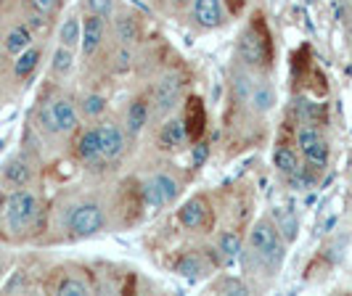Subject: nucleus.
Instances as JSON below:
<instances>
[{
  "instance_id": "1",
  "label": "nucleus",
  "mask_w": 352,
  "mask_h": 296,
  "mask_svg": "<svg viewBox=\"0 0 352 296\" xmlns=\"http://www.w3.org/2000/svg\"><path fill=\"white\" fill-rule=\"evenodd\" d=\"M283 246L278 227L273 220H260L257 225L249 230L247 251H244V267L263 270V273H276L283 262Z\"/></svg>"
},
{
  "instance_id": "2",
  "label": "nucleus",
  "mask_w": 352,
  "mask_h": 296,
  "mask_svg": "<svg viewBox=\"0 0 352 296\" xmlns=\"http://www.w3.org/2000/svg\"><path fill=\"white\" fill-rule=\"evenodd\" d=\"M40 217V198L30 188H16L6 196V207H3V223L8 236H27L37 225Z\"/></svg>"
},
{
  "instance_id": "3",
  "label": "nucleus",
  "mask_w": 352,
  "mask_h": 296,
  "mask_svg": "<svg viewBox=\"0 0 352 296\" xmlns=\"http://www.w3.org/2000/svg\"><path fill=\"white\" fill-rule=\"evenodd\" d=\"M239 58L244 67H252V69L270 67L273 45H270V32L260 16H254V21L239 37Z\"/></svg>"
},
{
  "instance_id": "4",
  "label": "nucleus",
  "mask_w": 352,
  "mask_h": 296,
  "mask_svg": "<svg viewBox=\"0 0 352 296\" xmlns=\"http://www.w3.org/2000/svg\"><path fill=\"white\" fill-rule=\"evenodd\" d=\"M40 124L51 135H69L77 130V109L69 98H51L40 109Z\"/></svg>"
},
{
  "instance_id": "5",
  "label": "nucleus",
  "mask_w": 352,
  "mask_h": 296,
  "mask_svg": "<svg viewBox=\"0 0 352 296\" xmlns=\"http://www.w3.org/2000/svg\"><path fill=\"white\" fill-rule=\"evenodd\" d=\"M106 227V212L96 201H82L74 204L67 214V230L77 238H90L96 233H101Z\"/></svg>"
},
{
  "instance_id": "6",
  "label": "nucleus",
  "mask_w": 352,
  "mask_h": 296,
  "mask_svg": "<svg viewBox=\"0 0 352 296\" xmlns=\"http://www.w3.org/2000/svg\"><path fill=\"white\" fill-rule=\"evenodd\" d=\"M180 196V183L170 172H157L151 174L146 183H143V198L151 209H162V207H170L173 201H177Z\"/></svg>"
},
{
  "instance_id": "7",
  "label": "nucleus",
  "mask_w": 352,
  "mask_h": 296,
  "mask_svg": "<svg viewBox=\"0 0 352 296\" xmlns=\"http://www.w3.org/2000/svg\"><path fill=\"white\" fill-rule=\"evenodd\" d=\"M297 146H300V154L316 170H323L329 164V140L320 135V130L313 127V124H305L297 133Z\"/></svg>"
},
{
  "instance_id": "8",
  "label": "nucleus",
  "mask_w": 352,
  "mask_h": 296,
  "mask_svg": "<svg viewBox=\"0 0 352 296\" xmlns=\"http://www.w3.org/2000/svg\"><path fill=\"white\" fill-rule=\"evenodd\" d=\"M177 220H180V225L186 227V230H194V233L207 230L212 223V212H210L207 198H204V196L188 198V201L180 207V212H177Z\"/></svg>"
},
{
  "instance_id": "9",
  "label": "nucleus",
  "mask_w": 352,
  "mask_h": 296,
  "mask_svg": "<svg viewBox=\"0 0 352 296\" xmlns=\"http://www.w3.org/2000/svg\"><path fill=\"white\" fill-rule=\"evenodd\" d=\"M191 16L201 30H217L226 24L223 0H191Z\"/></svg>"
},
{
  "instance_id": "10",
  "label": "nucleus",
  "mask_w": 352,
  "mask_h": 296,
  "mask_svg": "<svg viewBox=\"0 0 352 296\" xmlns=\"http://www.w3.org/2000/svg\"><path fill=\"white\" fill-rule=\"evenodd\" d=\"M180 101V80L175 74H167L162 77L157 85H154V109H157L159 117H167Z\"/></svg>"
},
{
  "instance_id": "11",
  "label": "nucleus",
  "mask_w": 352,
  "mask_h": 296,
  "mask_svg": "<svg viewBox=\"0 0 352 296\" xmlns=\"http://www.w3.org/2000/svg\"><path fill=\"white\" fill-rule=\"evenodd\" d=\"M96 130H98V138H101V154H104V159L122 157V151H124L122 127L117 122H111V119H106V122H101Z\"/></svg>"
},
{
  "instance_id": "12",
  "label": "nucleus",
  "mask_w": 352,
  "mask_h": 296,
  "mask_svg": "<svg viewBox=\"0 0 352 296\" xmlns=\"http://www.w3.org/2000/svg\"><path fill=\"white\" fill-rule=\"evenodd\" d=\"M106 19L101 16H88L82 19V40H80V48L85 56H93V53H98V48L104 45V37H106Z\"/></svg>"
},
{
  "instance_id": "13",
  "label": "nucleus",
  "mask_w": 352,
  "mask_h": 296,
  "mask_svg": "<svg viewBox=\"0 0 352 296\" xmlns=\"http://www.w3.org/2000/svg\"><path fill=\"white\" fill-rule=\"evenodd\" d=\"M3 183L11 185V188H27L30 180H32V167L24 157H11L3 164Z\"/></svg>"
},
{
  "instance_id": "14",
  "label": "nucleus",
  "mask_w": 352,
  "mask_h": 296,
  "mask_svg": "<svg viewBox=\"0 0 352 296\" xmlns=\"http://www.w3.org/2000/svg\"><path fill=\"white\" fill-rule=\"evenodd\" d=\"M148 117H151V104L148 98H133V104L127 106V117H124V130L127 135H141L143 127L148 124Z\"/></svg>"
},
{
  "instance_id": "15",
  "label": "nucleus",
  "mask_w": 352,
  "mask_h": 296,
  "mask_svg": "<svg viewBox=\"0 0 352 296\" xmlns=\"http://www.w3.org/2000/svg\"><path fill=\"white\" fill-rule=\"evenodd\" d=\"M188 143V130L183 119H167L159 130V148H167V151H177Z\"/></svg>"
},
{
  "instance_id": "16",
  "label": "nucleus",
  "mask_w": 352,
  "mask_h": 296,
  "mask_svg": "<svg viewBox=\"0 0 352 296\" xmlns=\"http://www.w3.org/2000/svg\"><path fill=\"white\" fill-rule=\"evenodd\" d=\"M77 157L82 159L85 164H93V161H98V159H104L101 154V138H98V130L96 127H90L85 133H80V138H77Z\"/></svg>"
},
{
  "instance_id": "17",
  "label": "nucleus",
  "mask_w": 352,
  "mask_h": 296,
  "mask_svg": "<svg viewBox=\"0 0 352 296\" xmlns=\"http://www.w3.org/2000/svg\"><path fill=\"white\" fill-rule=\"evenodd\" d=\"M278 101V95H276V87L263 82V85H257L252 90V95H249V106H252V111L254 114H267L273 106Z\"/></svg>"
},
{
  "instance_id": "18",
  "label": "nucleus",
  "mask_w": 352,
  "mask_h": 296,
  "mask_svg": "<svg viewBox=\"0 0 352 296\" xmlns=\"http://www.w3.org/2000/svg\"><path fill=\"white\" fill-rule=\"evenodd\" d=\"M16 61H14V77L16 80H27L32 71L37 69V64H40V58H43V51L35 48V45H30L27 51H21L19 56H14Z\"/></svg>"
},
{
  "instance_id": "19",
  "label": "nucleus",
  "mask_w": 352,
  "mask_h": 296,
  "mask_svg": "<svg viewBox=\"0 0 352 296\" xmlns=\"http://www.w3.org/2000/svg\"><path fill=\"white\" fill-rule=\"evenodd\" d=\"M80 40H82V19L80 16H67L58 27V43L67 45L72 51L80 48Z\"/></svg>"
},
{
  "instance_id": "20",
  "label": "nucleus",
  "mask_w": 352,
  "mask_h": 296,
  "mask_svg": "<svg viewBox=\"0 0 352 296\" xmlns=\"http://www.w3.org/2000/svg\"><path fill=\"white\" fill-rule=\"evenodd\" d=\"M3 45H6V51L11 53V56H19L21 51H27V48L32 45V32H30V27H24V24L11 27V30L6 32Z\"/></svg>"
},
{
  "instance_id": "21",
  "label": "nucleus",
  "mask_w": 352,
  "mask_h": 296,
  "mask_svg": "<svg viewBox=\"0 0 352 296\" xmlns=\"http://www.w3.org/2000/svg\"><path fill=\"white\" fill-rule=\"evenodd\" d=\"M241 251H244V246H241V236H239V233H233V230L220 233V238H217V254L226 260V264H230L233 260H239Z\"/></svg>"
},
{
  "instance_id": "22",
  "label": "nucleus",
  "mask_w": 352,
  "mask_h": 296,
  "mask_svg": "<svg viewBox=\"0 0 352 296\" xmlns=\"http://www.w3.org/2000/svg\"><path fill=\"white\" fill-rule=\"evenodd\" d=\"M114 30H117V40L122 43V45H135L138 43V37H141V27H138V21L133 16H127V14H122V16L114 19Z\"/></svg>"
},
{
  "instance_id": "23",
  "label": "nucleus",
  "mask_w": 352,
  "mask_h": 296,
  "mask_svg": "<svg viewBox=\"0 0 352 296\" xmlns=\"http://www.w3.org/2000/svg\"><path fill=\"white\" fill-rule=\"evenodd\" d=\"M72 69H74V51L58 43L51 56V71L56 77H64V74H69Z\"/></svg>"
},
{
  "instance_id": "24",
  "label": "nucleus",
  "mask_w": 352,
  "mask_h": 296,
  "mask_svg": "<svg viewBox=\"0 0 352 296\" xmlns=\"http://www.w3.org/2000/svg\"><path fill=\"white\" fill-rule=\"evenodd\" d=\"M177 275H183V278L188 280H199L201 275H207V262H201L199 254H186L183 260L177 262Z\"/></svg>"
},
{
  "instance_id": "25",
  "label": "nucleus",
  "mask_w": 352,
  "mask_h": 296,
  "mask_svg": "<svg viewBox=\"0 0 352 296\" xmlns=\"http://www.w3.org/2000/svg\"><path fill=\"white\" fill-rule=\"evenodd\" d=\"M273 161H276L278 172H283V174H294V172H300L302 170L300 154H297L294 148H289V146L278 148V151H276V157H273Z\"/></svg>"
},
{
  "instance_id": "26",
  "label": "nucleus",
  "mask_w": 352,
  "mask_h": 296,
  "mask_svg": "<svg viewBox=\"0 0 352 296\" xmlns=\"http://www.w3.org/2000/svg\"><path fill=\"white\" fill-rule=\"evenodd\" d=\"M276 217H278V233H281V238L286 244H294L297 241V233H300V223H297V214L289 209V212H276Z\"/></svg>"
},
{
  "instance_id": "27",
  "label": "nucleus",
  "mask_w": 352,
  "mask_h": 296,
  "mask_svg": "<svg viewBox=\"0 0 352 296\" xmlns=\"http://www.w3.org/2000/svg\"><path fill=\"white\" fill-rule=\"evenodd\" d=\"M56 294L58 296H88L90 286L77 275H64V278L56 283Z\"/></svg>"
},
{
  "instance_id": "28",
  "label": "nucleus",
  "mask_w": 352,
  "mask_h": 296,
  "mask_svg": "<svg viewBox=\"0 0 352 296\" xmlns=\"http://www.w3.org/2000/svg\"><path fill=\"white\" fill-rule=\"evenodd\" d=\"M80 111H82V117H88V119H101L106 114V98L98 95V93H88V95L80 101Z\"/></svg>"
},
{
  "instance_id": "29",
  "label": "nucleus",
  "mask_w": 352,
  "mask_h": 296,
  "mask_svg": "<svg viewBox=\"0 0 352 296\" xmlns=\"http://www.w3.org/2000/svg\"><path fill=\"white\" fill-rule=\"evenodd\" d=\"M212 291H226V294L241 296V294H249V286L241 278H230V275H226V278H220L212 283Z\"/></svg>"
},
{
  "instance_id": "30",
  "label": "nucleus",
  "mask_w": 352,
  "mask_h": 296,
  "mask_svg": "<svg viewBox=\"0 0 352 296\" xmlns=\"http://www.w3.org/2000/svg\"><path fill=\"white\" fill-rule=\"evenodd\" d=\"M252 90H254V85H252V77L249 74H236L233 77V93H236L239 101H249Z\"/></svg>"
},
{
  "instance_id": "31",
  "label": "nucleus",
  "mask_w": 352,
  "mask_h": 296,
  "mask_svg": "<svg viewBox=\"0 0 352 296\" xmlns=\"http://www.w3.org/2000/svg\"><path fill=\"white\" fill-rule=\"evenodd\" d=\"M85 8H88V14H93V16L109 19L114 14V0H85Z\"/></svg>"
},
{
  "instance_id": "32",
  "label": "nucleus",
  "mask_w": 352,
  "mask_h": 296,
  "mask_svg": "<svg viewBox=\"0 0 352 296\" xmlns=\"http://www.w3.org/2000/svg\"><path fill=\"white\" fill-rule=\"evenodd\" d=\"M30 5H32V11H35L40 19H48V16L56 14L58 0H30Z\"/></svg>"
},
{
  "instance_id": "33",
  "label": "nucleus",
  "mask_w": 352,
  "mask_h": 296,
  "mask_svg": "<svg viewBox=\"0 0 352 296\" xmlns=\"http://www.w3.org/2000/svg\"><path fill=\"white\" fill-rule=\"evenodd\" d=\"M114 67H117V69H122V71L130 67V53H127V45H122V51L114 56Z\"/></svg>"
},
{
  "instance_id": "34",
  "label": "nucleus",
  "mask_w": 352,
  "mask_h": 296,
  "mask_svg": "<svg viewBox=\"0 0 352 296\" xmlns=\"http://www.w3.org/2000/svg\"><path fill=\"white\" fill-rule=\"evenodd\" d=\"M188 3H191V0H173V5H177V8H180V5H188Z\"/></svg>"
},
{
  "instance_id": "35",
  "label": "nucleus",
  "mask_w": 352,
  "mask_h": 296,
  "mask_svg": "<svg viewBox=\"0 0 352 296\" xmlns=\"http://www.w3.org/2000/svg\"><path fill=\"white\" fill-rule=\"evenodd\" d=\"M3 207H6V196L0 193V217H3Z\"/></svg>"
},
{
  "instance_id": "36",
  "label": "nucleus",
  "mask_w": 352,
  "mask_h": 296,
  "mask_svg": "<svg viewBox=\"0 0 352 296\" xmlns=\"http://www.w3.org/2000/svg\"><path fill=\"white\" fill-rule=\"evenodd\" d=\"M0 278H3V264H0Z\"/></svg>"
}]
</instances>
